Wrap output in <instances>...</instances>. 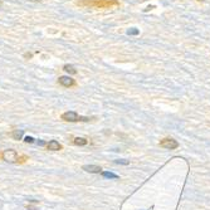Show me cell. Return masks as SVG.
Instances as JSON below:
<instances>
[{
	"label": "cell",
	"mask_w": 210,
	"mask_h": 210,
	"mask_svg": "<svg viewBox=\"0 0 210 210\" xmlns=\"http://www.w3.org/2000/svg\"><path fill=\"white\" fill-rule=\"evenodd\" d=\"M77 5L86 8H96V9H110L112 6L120 5L118 0H79Z\"/></svg>",
	"instance_id": "cell-1"
},
{
	"label": "cell",
	"mask_w": 210,
	"mask_h": 210,
	"mask_svg": "<svg viewBox=\"0 0 210 210\" xmlns=\"http://www.w3.org/2000/svg\"><path fill=\"white\" fill-rule=\"evenodd\" d=\"M62 120L64 121H68V122H77V121H89V118L87 117H82V116H78L77 112L74 111H68V112H64L62 114Z\"/></svg>",
	"instance_id": "cell-2"
},
{
	"label": "cell",
	"mask_w": 210,
	"mask_h": 210,
	"mask_svg": "<svg viewBox=\"0 0 210 210\" xmlns=\"http://www.w3.org/2000/svg\"><path fill=\"white\" fill-rule=\"evenodd\" d=\"M3 159L8 162H16L18 161V154L15 150H5L3 152Z\"/></svg>",
	"instance_id": "cell-3"
},
{
	"label": "cell",
	"mask_w": 210,
	"mask_h": 210,
	"mask_svg": "<svg viewBox=\"0 0 210 210\" xmlns=\"http://www.w3.org/2000/svg\"><path fill=\"white\" fill-rule=\"evenodd\" d=\"M160 146H162V147H165L167 150H174L176 147H179V143L174 139H164L160 141Z\"/></svg>",
	"instance_id": "cell-4"
},
{
	"label": "cell",
	"mask_w": 210,
	"mask_h": 210,
	"mask_svg": "<svg viewBox=\"0 0 210 210\" xmlns=\"http://www.w3.org/2000/svg\"><path fill=\"white\" fill-rule=\"evenodd\" d=\"M58 82H59V85H62L63 87H72V86L76 85V81L73 79V78H71V77H68V76H62V77H59Z\"/></svg>",
	"instance_id": "cell-5"
},
{
	"label": "cell",
	"mask_w": 210,
	"mask_h": 210,
	"mask_svg": "<svg viewBox=\"0 0 210 210\" xmlns=\"http://www.w3.org/2000/svg\"><path fill=\"white\" fill-rule=\"evenodd\" d=\"M83 170L87 172H92V174H100L102 171V169L97 165H85L83 166Z\"/></svg>",
	"instance_id": "cell-6"
},
{
	"label": "cell",
	"mask_w": 210,
	"mask_h": 210,
	"mask_svg": "<svg viewBox=\"0 0 210 210\" xmlns=\"http://www.w3.org/2000/svg\"><path fill=\"white\" fill-rule=\"evenodd\" d=\"M47 147H48V150H52V151H57V150H60L62 149V146H60V143L58 142V141H56V140H52L48 145H47Z\"/></svg>",
	"instance_id": "cell-7"
},
{
	"label": "cell",
	"mask_w": 210,
	"mask_h": 210,
	"mask_svg": "<svg viewBox=\"0 0 210 210\" xmlns=\"http://www.w3.org/2000/svg\"><path fill=\"white\" fill-rule=\"evenodd\" d=\"M23 135H24V131H23V130H15V131H13V133H12V136H13L14 140H22Z\"/></svg>",
	"instance_id": "cell-8"
},
{
	"label": "cell",
	"mask_w": 210,
	"mask_h": 210,
	"mask_svg": "<svg viewBox=\"0 0 210 210\" xmlns=\"http://www.w3.org/2000/svg\"><path fill=\"white\" fill-rule=\"evenodd\" d=\"M63 69H64L66 72H68L69 74H77V69L73 67L72 64H66L64 67H63Z\"/></svg>",
	"instance_id": "cell-9"
},
{
	"label": "cell",
	"mask_w": 210,
	"mask_h": 210,
	"mask_svg": "<svg viewBox=\"0 0 210 210\" xmlns=\"http://www.w3.org/2000/svg\"><path fill=\"white\" fill-rule=\"evenodd\" d=\"M73 142H74V145H77V146H85V145H87V140L86 139H82V137H76Z\"/></svg>",
	"instance_id": "cell-10"
},
{
	"label": "cell",
	"mask_w": 210,
	"mask_h": 210,
	"mask_svg": "<svg viewBox=\"0 0 210 210\" xmlns=\"http://www.w3.org/2000/svg\"><path fill=\"white\" fill-rule=\"evenodd\" d=\"M103 177H110V179H118V176L116 174H113V172H107V171H104L102 172Z\"/></svg>",
	"instance_id": "cell-11"
},
{
	"label": "cell",
	"mask_w": 210,
	"mask_h": 210,
	"mask_svg": "<svg viewBox=\"0 0 210 210\" xmlns=\"http://www.w3.org/2000/svg\"><path fill=\"white\" fill-rule=\"evenodd\" d=\"M127 34H129V35H137V34H139V30L135 29V28L129 29V30H127Z\"/></svg>",
	"instance_id": "cell-12"
},
{
	"label": "cell",
	"mask_w": 210,
	"mask_h": 210,
	"mask_svg": "<svg viewBox=\"0 0 210 210\" xmlns=\"http://www.w3.org/2000/svg\"><path fill=\"white\" fill-rule=\"evenodd\" d=\"M116 164H122V165H129L130 161L129 160H116Z\"/></svg>",
	"instance_id": "cell-13"
},
{
	"label": "cell",
	"mask_w": 210,
	"mask_h": 210,
	"mask_svg": "<svg viewBox=\"0 0 210 210\" xmlns=\"http://www.w3.org/2000/svg\"><path fill=\"white\" fill-rule=\"evenodd\" d=\"M24 141H25V142H28V143H31V142H34V139H33V137H30V136H27V137L24 139Z\"/></svg>",
	"instance_id": "cell-14"
},
{
	"label": "cell",
	"mask_w": 210,
	"mask_h": 210,
	"mask_svg": "<svg viewBox=\"0 0 210 210\" xmlns=\"http://www.w3.org/2000/svg\"><path fill=\"white\" fill-rule=\"evenodd\" d=\"M28 210H38V209H37V208H34V206H29V208H28Z\"/></svg>",
	"instance_id": "cell-15"
},
{
	"label": "cell",
	"mask_w": 210,
	"mask_h": 210,
	"mask_svg": "<svg viewBox=\"0 0 210 210\" xmlns=\"http://www.w3.org/2000/svg\"><path fill=\"white\" fill-rule=\"evenodd\" d=\"M38 143H39V145H40V146H43V145H45V143H44V141H39V142H38Z\"/></svg>",
	"instance_id": "cell-16"
},
{
	"label": "cell",
	"mask_w": 210,
	"mask_h": 210,
	"mask_svg": "<svg viewBox=\"0 0 210 210\" xmlns=\"http://www.w3.org/2000/svg\"><path fill=\"white\" fill-rule=\"evenodd\" d=\"M25 57H27V58H30V57H31V54H30V53H27V54H25Z\"/></svg>",
	"instance_id": "cell-17"
},
{
	"label": "cell",
	"mask_w": 210,
	"mask_h": 210,
	"mask_svg": "<svg viewBox=\"0 0 210 210\" xmlns=\"http://www.w3.org/2000/svg\"><path fill=\"white\" fill-rule=\"evenodd\" d=\"M31 2H40V0H31Z\"/></svg>",
	"instance_id": "cell-18"
},
{
	"label": "cell",
	"mask_w": 210,
	"mask_h": 210,
	"mask_svg": "<svg viewBox=\"0 0 210 210\" xmlns=\"http://www.w3.org/2000/svg\"><path fill=\"white\" fill-rule=\"evenodd\" d=\"M0 8H2V2H0Z\"/></svg>",
	"instance_id": "cell-19"
},
{
	"label": "cell",
	"mask_w": 210,
	"mask_h": 210,
	"mask_svg": "<svg viewBox=\"0 0 210 210\" xmlns=\"http://www.w3.org/2000/svg\"><path fill=\"white\" fill-rule=\"evenodd\" d=\"M199 2H204V0H199Z\"/></svg>",
	"instance_id": "cell-20"
}]
</instances>
